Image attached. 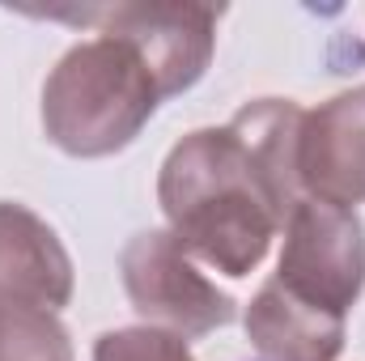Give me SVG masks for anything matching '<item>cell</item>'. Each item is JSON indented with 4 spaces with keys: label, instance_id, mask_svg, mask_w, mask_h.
<instances>
[{
    "label": "cell",
    "instance_id": "cell-6",
    "mask_svg": "<svg viewBox=\"0 0 365 361\" xmlns=\"http://www.w3.org/2000/svg\"><path fill=\"white\" fill-rule=\"evenodd\" d=\"M293 171L306 200L331 208L365 204V86L302 115Z\"/></svg>",
    "mask_w": 365,
    "mask_h": 361
},
{
    "label": "cell",
    "instance_id": "cell-5",
    "mask_svg": "<svg viewBox=\"0 0 365 361\" xmlns=\"http://www.w3.org/2000/svg\"><path fill=\"white\" fill-rule=\"evenodd\" d=\"M68 17L98 21V34H115V39L132 43L140 51V60L149 64V73L158 77L162 98H175L208 73L221 9L187 4V0H140V4L81 9Z\"/></svg>",
    "mask_w": 365,
    "mask_h": 361
},
{
    "label": "cell",
    "instance_id": "cell-7",
    "mask_svg": "<svg viewBox=\"0 0 365 361\" xmlns=\"http://www.w3.org/2000/svg\"><path fill=\"white\" fill-rule=\"evenodd\" d=\"M73 298V260L60 234L26 204L0 200V302L60 310Z\"/></svg>",
    "mask_w": 365,
    "mask_h": 361
},
{
    "label": "cell",
    "instance_id": "cell-4",
    "mask_svg": "<svg viewBox=\"0 0 365 361\" xmlns=\"http://www.w3.org/2000/svg\"><path fill=\"white\" fill-rule=\"evenodd\" d=\"M119 272H123V289L136 315L149 327H166L182 340L208 336L234 323L238 315V302L191 264V255L170 238V230L136 234L123 247Z\"/></svg>",
    "mask_w": 365,
    "mask_h": 361
},
{
    "label": "cell",
    "instance_id": "cell-9",
    "mask_svg": "<svg viewBox=\"0 0 365 361\" xmlns=\"http://www.w3.org/2000/svg\"><path fill=\"white\" fill-rule=\"evenodd\" d=\"M0 361H73V340L51 310L0 302Z\"/></svg>",
    "mask_w": 365,
    "mask_h": 361
},
{
    "label": "cell",
    "instance_id": "cell-8",
    "mask_svg": "<svg viewBox=\"0 0 365 361\" xmlns=\"http://www.w3.org/2000/svg\"><path fill=\"white\" fill-rule=\"evenodd\" d=\"M247 336L259 361H336L344 349V323L306 310L276 280L259 285L247 306Z\"/></svg>",
    "mask_w": 365,
    "mask_h": 361
},
{
    "label": "cell",
    "instance_id": "cell-2",
    "mask_svg": "<svg viewBox=\"0 0 365 361\" xmlns=\"http://www.w3.org/2000/svg\"><path fill=\"white\" fill-rule=\"evenodd\" d=\"M162 86L140 51L98 34L64 51L43 86V132L68 158H110L153 119Z\"/></svg>",
    "mask_w": 365,
    "mask_h": 361
},
{
    "label": "cell",
    "instance_id": "cell-1",
    "mask_svg": "<svg viewBox=\"0 0 365 361\" xmlns=\"http://www.w3.org/2000/svg\"><path fill=\"white\" fill-rule=\"evenodd\" d=\"M302 106L259 98L225 128L182 136L162 162L158 204L170 238L225 276H251L302 200L293 153Z\"/></svg>",
    "mask_w": 365,
    "mask_h": 361
},
{
    "label": "cell",
    "instance_id": "cell-3",
    "mask_svg": "<svg viewBox=\"0 0 365 361\" xmlns=\"http://www.w3.org/2000/svg\"><path fill=\"white\" fill-rule=\"evenodd\" d=\"M276 285L314 315L349 323L365 289V225L353 208L297 200L284 221Z\"/></svg>",
    "mask_w": 365,
    "mask_h": 361
},
{
    "label": "cell",
    "instance_id": "cell-10",
    "mask_svg": "<svg viewBox=\"0 0 365 361\" xmlns=\"http://www.w3.org/2000/svg\"><path fill=\"white\" fill-rule=\"evenodd\" d=\"M93 361H195L187 340L166 327H115L102 332L93 345Z\"/></svg>",
    "mask_w": 365,
    "mask_h": 361
}]
</instances>
